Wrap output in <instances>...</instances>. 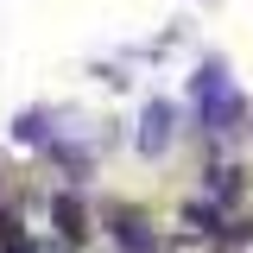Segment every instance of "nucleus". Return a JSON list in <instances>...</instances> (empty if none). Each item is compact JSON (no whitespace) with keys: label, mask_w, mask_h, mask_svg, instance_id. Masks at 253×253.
I'll return each instance as SVG.
<instances>
[{"label":"nucleus","mask_w":253,"mask_h":253,"mask_svg":"<svg viewBox=\"0 0 253 253\" xmlns=\"http://www.w3.org/2000/svg\"><path fill=\"white\" fill-rule=\"evenodd\" d=\"M57 221H63V234H70V241L83 234V209H76V203H57Z\"/></svg>","instance_id":"1"}]
</instances>
